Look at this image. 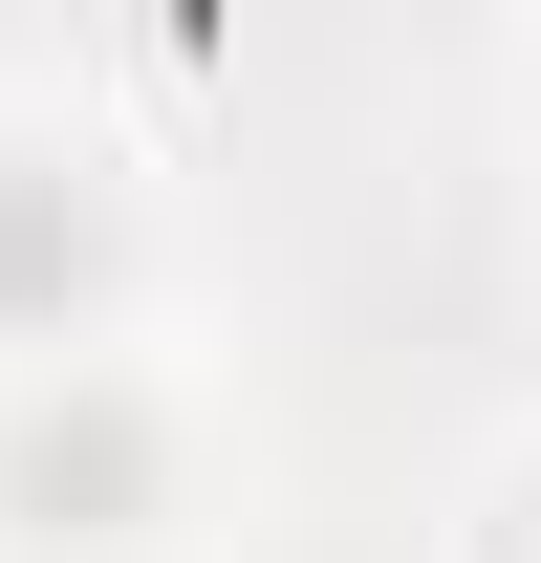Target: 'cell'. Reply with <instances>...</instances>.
I'll list each match as a JSON object with an SVG mask.
<instances>
[{
    "label": "cell",
    "instance_id": "2",
    "mask_svg": "<svg viewBox=\"0 0 541 563\" xmlns=\"http://www.w3.org/2000/svg\"><path fill=\"white\" fill-rule=\"evenodd\" d=\"M87 303H109V196H87L66 152H0V325L66 347Z\"/></svg>",
    "mask_w": 541,
    "mask_h": 563
},
{
    "label": "cell",
    "instance_id": "1",
    "mask_svg": "<svg viewBox=\"0 0 541 563\" xmlns=\"http://www.w3.org/2000/svg\"><path fill=\"white\" fill-rule=\"evenodd\" d=\"M152 477H174V433H152L109 368H87V390H44V412H22V455H0V498H22L44 542H131Z\"/></svg>",
    "mask_w": 541,
    "mask_h": 563
},
{
    "label": "cell",
    "instance_id": "3",
    "mask_svg": "<svg viewBox=\"0 0 541 563\" xmlns=\"http://www.w3.org/2000/svg\"><path fill=\"white\" fill-rule=\"evenodd\" d=\"M520 563H541V498H520Z\"/></svg>",
    "mask_w": 541,
    "mask_h": 563
}]
</instances>
